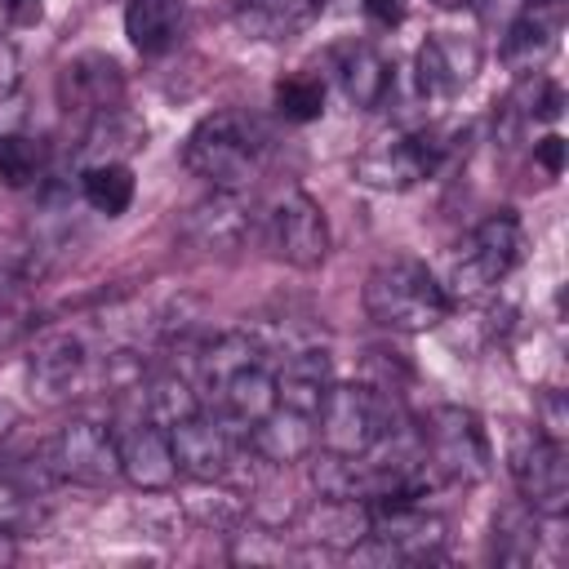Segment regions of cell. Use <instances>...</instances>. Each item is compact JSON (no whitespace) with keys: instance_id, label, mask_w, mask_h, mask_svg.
<instances>
[{"instance_id":"17","label":"cell","mask_w":569,"mask_h":569,"mask_svg":"<svg viewBox=\"0 0 569 569\" xmlns=\"http://www.w3.org/2000/svg\"><path fill=\"white\" fill-rule=\"evenodd\" d=\"M560 27H565V0L525 4V9L511 18L507 36H502V62H507V71H511L516 80L542 71V62L556 53Z\"/></svg>"},{"instance_id":"2","label":"cell","mask_w":569,"mask_h":569,"mask_svg":"<svg viewBox=\"0 0 569 569\" xmlns=\"http://www.w3.org/2000/svg\"><path fill=\"white\" fill-rule=\"evenodd\" d=\"M360 298H365L369 320L391 329V333H427L453 307L449 289L418 258H387V262H378L365 276Z\"/></svg>"},{"instance_id":"8","label":"cell","mask_w":569,"mask_h":569,"mask_svg":"<svg viewBox=\"0 0 569 569\" xmlns=\"http://www.w3.org/2000/svg\"><path fill=\"white\" fill-rule=\"evenodd\" d=\"M507 467H511V480H516L525 507H533L538 516H551V520H560L569 511V453H565V440H551L538 427L516 431Z\"/></svg>"},{"instance_id":"32","label":"cell","mask_w":569,"mask_h":569,"mask_svg":"<svg viewBox=\"0 0 569 569\" xmlns=\"http://www.w3.org/2000/svg\"><path fill=\"white\" fill-rule=\"evenodd\" d=\"M40 525V502H36V489L22 485L18 476L0 471V533L9 538H22Z\"/></svg>"},{"instance_id":"31","label":"cell","mask_w":569,"mask_h":569,"mask_svg":"<svg viewBox=\"0 0 569 569\" xmlns=\"http://www.w3.org/2000/svg\"><path fill=\"white\" fill-rule=\"evenodd\" d=\"M276 111L284 116V120H293V124H311V120H320V111H325V84H320V76H284L280 84H276Z\"/></svg>"},{"instance_id":"33","label":"cell","mask_w":569,"mask_h":569,"mask_svg":"<svg viewBox=\"0 0 569 569\" xmlns=\"http://www.w3.org/2000/svg\"><path fill=\"white\" fill-rule=\"evenodd\" d=\"M533 160L542 164L547 178H560V173H565V138H560V133L538 138V142H533Z\"/></svg>"},{"instance_id":"28","label":"cell","mask_w":569,"mask_h":569,"mask_svg":"<svg viewBox=\"0 0 569 569\" xmlns=\"http://www.w3.org/2000/svg\"><path fill=\"white\" fill-rule=\"evenodd\" d=\"M200 378H204V387L213 391L218 382H227L236 369H244V365H258L262 360V347L249 338V333H240V329H231V333H213L204 347H200Z\"/></svg>"},{"instance_id":"22","label":"cell","mask_w":569,"mask_h":569,"mask_svg":"<svg viewBox=\"0 0 569 569\" xmlns=\"http://www.w3.org/2000/svg\"><path fill=\"white\" fill-rule=\"evenodd\" d=\"M209 396L218 400V418H222L227 427L249 431V427L276 405V378H271V369H262V360H258V365L236 369V373H231L227 382H218Z\"/></svg>"},{"instance_id":"1","label":"cell","mask_w":569,"mask_h":569,"mask_svg":"<svg viewBox=\"0 0 569 569\" xmlns=\"http://www.w3.org/2000/svg\"><path fill=\"white\" fill-rule=\"evenodd\" d=\"M267 156H271V129L240 107L209 111L182 142L187 173H196L218 191H249V182L267 169Z\"/></svg>"},{"instance_id":"38","label":"cell","mask_w":569,"mask_h":569,"mask_svg":"<svg viewBox=\"0 0 569 569\" xmlns=\"http://www.w3.org/2000/svg\"><path fill=\"white\" fill-rule=\"evenodd\" d=\"M9 560H13V538L0 533V565H9Z\"/></svg>"},{"instance_id":"39","label":"cell","mask_w":569,"mask_h":569,"mask_svg":"<svg viewBox=\"0 0 569 569\" xmlns=\"http://www.w3.org/2000/svg\"><path fill=\"white\" fill-rule=\"evenodd\" d=\"M436 9H462V4H471V0H431Z\"/></svg>"},{"instance_id":"30","label":"cell","mask_w":569,"mask_h":569,"mask_svg":"<svg viewBox=\"0 0 569 569\" xmlns=\"http://www.w3.org/2000/svg\"><path fill=\"white\" fill-rule=\"evenodd\" d=\"M44 160H49V151H44V142L36 133H27V129L0 133V182L4 187H31V182H40Z\"/></svg>"},{"instance_id":"11","label":"cell","mask_w":569,"mask_h":569,"mask_svg":"<svg viewBox=\"0 0 569 569\" xmlns=\"http://www.w3.org/2000/svg\"><path fill=\"white\" fill-rule=\"evenodd\" d=\"M267 240L271 253L298 271H316L329 258V222L325 209L307 191H284L276 209L267 213Z\"/></svg>"},{"instance_id":"25","label":"cell","mask_w":569,"mask_h":569,"mask_svg":"<svg viewBox=\"0 0 569 569\" xmlns=\"http://www.w3.org/2000/svg\"><path fill=\"white\" fill-rule=\"evenodd\" d=\"M80 129H84V156H89V164H98V160H124V156H133V151L147 147V124L124 102L111 107V111H102V116H93Z\"/></svg>"},{"instance_id":"7","label":"cell","mask_w":569,"mask_h":569,"mask_svg":"<svg viewBox=\"0 0 569 569\" xmlns=\"http://www.w3.org/2000/svg\"><path fill=\"white\" fill-rule=\"evenodd\" d=\"M40 467L49 471V480H71V485H84V489L116 485L120 480L116 431L93 422V418H76L53 440L40 445Z\"/></svg>"},{"instance_id":"16","label":"cell","mask_w":569,"mask_h":569,"mask_svg":"<svg viewBox=\"0 0 569 569\" xmlns=\"http://www.w3.org/2000/svg\"><path fill=\"white\" fill-rule=\"evenodd\" d=\"M84 369H89V351H84V338L76 329H49L27 351V382L44 400L71 396L80 387Z\"/></svg>"},{"instance_id":"20","label":"cell","mask_w":569,"mask_h":569,"mask_svg":"<svg viewBox=\"0 0 569 569\" xmlns=\"http://www.w3.org/2000/svg\"><path fill=\"white\" fill-rule=\"evenodd\" d=\"M333 71L338 84L347 93V102L356 107H382L387 93L396 89V67L387 53H378L369 40H347L333 49Z\"/></svg>"},{"instance_id":"36","label":"cell","mask_w":569,"mask_h":569,"mask_svg":"<svg viewBox=\"0 0 569 569\" xmlns=\"http://www.w3.org/2000/svg\"><path fill=\"white\" fill-rule=\"evenodd\" d=\"M22 427V409L9 400V396H0V449L13 440V431Z\"/></svg>"},{"instance_id":"19","label":"cell","mask_w":569,"mask_h":569,"mask_svg":"<svg viewBox=\"0 0 569 569\" xmlns=\"http://www.w3.org/2000/svg\"><path fill=\"white\" fill-rule=\"evenodd\" d=\"M271 378H276V405L316 418L320 400H325L329 387H333V360H329L325 347L302 342V347H293V351L280 356V369H276Z\"/></svg>"},{"instance_id":"40","label":"cell","mask_w":569,"mask_h":569,"mask_svg":"<svg viewBox=\"0 0 569 569\" xmlns=\"http://www.w3.org/2000/svg\"><path fill=\"white\" fill-rule=\"evenodd\" d=\"M529 4H542V0H529Z\"/></svg>"},{"instance_id":"29","label":"cell","mask_w":569,"mask_h":569,"mask_svg":"<svg viewBox=\"0 0 569 569\" xmlns=\"http://www.w3.org/2000/svg\"><path fill=\"white\" fill-rule=\"evenodd\" d=\"M142 418H151L156 427H173V422H182L187 413H196L200 409V396L191 391V382L182 378V373H156L142 391Z\"/></svg>"},{"instance_id":"27","label":"cell","mask_w":569,"mask_h":569,"mask_svg":"<svg viewBox=\"0 0 569 569\" xmlns=\"http://www.w3.org/2000/svg\"><path fill=\"white\" fill-rule=\"evenodd\" d=\"M133 169L129 160H98V164H84L80 169V196L89 209L107 213V218H120L129 204H133Z\"/></svg>"},{"instance_id":"35","label":"cell","mask_w":569,"mask_h":569,"mask_svg":"<svg viewBox=\"0 0 569 569\" xmlns=\"http://www.w3.org/2000/svg\"><path fill=\"white\" fill-rule=\"evenodd\" d=\"M360 4V13L369 18V22H378V27H396L400 18H405V4L400 0H356Z\"/></svg>"},{"instance_id":"12","label":"cell","mask_w":569,"mask_h":569,"mask_svg":"<svg viewBox=\"0 0 569 569\" xmlns=\"http://www.w3.org/2000/svg\"><path fill=\"white\" fill-rule=\"evenodd\" d=\"M53 93H58L62 116H71L76 124H89L93 116L124 102V71L107 53H76L71 62L58 67Z\"/></svg>"},{"instance_id":"15","label":"cell","mask_w":569,"mask_h":569,"mask_svg":"<svg viewBox=\"0 0 569 569\" xmlns=\"http://www.w3.org/2000/svg\"><path fill=\"white\" fill-rule=\"evenodd\" d=\"M413 67H418V89L427 98H453L480 71V44L458 31H431L418 44Z\"/></svg>"},{"instance_id":"9","label":"cell","mask_w":569,"mask_h":569,"mask_svg":"<svg viewBox=\"0 0 569 569\" xmlns=\"http://www.w3.org/2000/svg\"><path fill=\"white\" fill-rule=\"evenodd\" d=\"M253 236V204L244 200V191H209L196 204H187V213L178 218V240L196 253H236L244 249V240Z\"/></svg>"},{"instance_id":"34","label":"cell","mask_w":569,"mask_h":569,"mask_svg":"<svg viewBox=\"0 0 569 569\" xmlns=\"http://www.w3.org/2000/svg\"><path fill=\"white\" fill-rule=\"evenodd\" d=\"M565 422H569V413H565L560 391H542V422H538V431L551 436V440H565Z\"/></svg>"},{"instance_id":"37","label":"cell","mask_w":569,"mask_h":569,"mask_svg":"<svg viewBox=\"0 0 569 569\" xmlns=\"http://www.w3.org/2000/svg\"><path fill=\"white\" fill-rule=\"evenodd\" d=\"M40 4H44V0H4V9H9V18H13L18 27H31V22L40 18Z\"/></svg>"},{"instance_id":"18","label":"cell","mask_w":569,"mask_h":569,"mask_svg":"<svg viewBox=\"0 0 569 569\" xmlns=\"http://www.w3.org/2000/svg\"><path fill=\"white\" fill-rule=\"evenodd\" d=\"M244 445L262 467H293L316 449V418L298 413V409H284V405H271L244 431Z\"/></svg>"},{"instance_id":"14","label":"cell","mask_w":569,"mask_h":569,"mask_svg":"<svg viewBox=\"0 0 569 569\" xmlns=\"http://www.w3.org/2000/svg\"><path fill=\"white\" fill-rule=\"evenodd\" d=\"M116 449H120V480H129L142 493H164L178 480V462L169 449V431L156 427L151 418H138L129 427L116 431Z\"/></svg>"},{"instance_id":"24","label":"cell","mask_w":569,"mask_h":569,"mask_svg":"<svg viewBox=\"0 0 569 569\" xmlns=\"http://www.w3.org/2000/svg\"><path fill=\"white\" fill-rule=\"evenodd\" d=\"M320 9H325V0H236L231 22L244 40H289Z\"/></svg>"},{"instance_id":"6","label":"cell","mask_w":569,"mask_h":569,"mask_svg":"<svg viewBox=\"0 0 569 569\" xmlns=\"http://www.w3.org/2000/svg\"><path fill=\"white\" fill-rule=\"evenodd\" d=\"M422 458L427 467H436L445 480H458V485H480L493 467L489 436L480 418L462 405H436L422 418Z\"/></svg>"},{"instance_id":"10","label":"cell","mask_w":569,"mask_h":569,"mask_svg":"<svg viewBox=\"0 0 569 569\" xmlns=\"http://www.w3.org/2000/svg\"><path fill=\"white\" fill-rule=\"evenodd\" d=\"M369 538L387 547L391 565H431L445 556L449 529L440 516L422 511L418 502H373L369 507Z\"/></svg>"},{"instance_id":"21","label":"cell","mask_w":569,"mask_h":569,"mask_svg":"<svg viewBox=\"0 0 569 569\" xmlns=\"http://www.w3.org/2000/svg\"><path fill=\"white\" fill-rule=\"evenodd\" d=\"M124 36L138 53L160 58V53L178 49V40L187 36V4L182 0H129Z\"/></svg>"},{"instance_id":"13","label":"cell","mask_w":569,"mask_h":569,"mask_svg":"<svg viewBox=\"0 0 569 569\" xmlns=\"http://www.w3.org/2000/svg\"><path fill=\"white\" fill-rule=\"evenodd\" d=\"M169 449L178 462V476L196 480V485H213L227 480L236 467V445H231V427L222 418H209L204 409L187 413L182 422L169 427Z\"/></svg>"},{"instance_id":"5","label":"cell","mask_w":569,"mask_h":569,"mask_svg":"<svg viewBox=\"0 0 569 569\" xmlns=\"http://www.w3.org/2000/svg\"><path fill=\"white\" fill-rule=\"evenodd\" d=\"M520 249H525L520 218L511 209L489 213L485 222H476L462 236V244L449 258V284H453V293L476 298V293L502 284L511 276V267L520 262Z\"/></svg>"},{"instance_id":"4","label":"cell","mask_w":569,"mask_h":569,"mask_svg":"<svg viewBox=\"0 0 569 569\" xmlns=\"http://www.w3.org/2000/svg\"><path fill=\"white\" fill-rule=\"evenodd\" d=\"M445 156H449V138L440 129H396L373 138L356 156L351 173L373 191H409L413 182L431 178L445 164Z\"/></svg>"},{"instance_id":"3","label":"cell","mask_w":569,"mask_h":569,"mask_svg":"<svg viewBox=\"0 0 569 569\" xmlns=\"http://www.w3.org/2000/svg\"><path fill=\"white\" fill-rule=\"evenodd\" d=\"M391 431V405L369 382H333L316 409V440L329 453H369Z\"/></svg>"},{"instance_id":"26","label":"cell","mask_w":569,"mask_h":569,"mask_svg":"<svg viewBox=\"0 0 569 569\" xmlns=\"http://www.w3.org/2000/svg\"><path fill=\"white\" fill-rule=\"evenodd\" d=\"M542 520H547V516H538L533 507L507 502V507L498 511V520H493V560H498V565H511V569L533 565V560H538V547H542V533H538Z\"/></svg>"},{"instance_id":"23","label":"cell","mask_w":569,"mask_h":569,"mask_svg":"<svg viewBox=\"0 0 569 569\" xmlns=\"http://www.w3.org/2000/svg\"><path fill=\"white\" fill-rule=\"evenodd\" d=\"M298 533L325 547L351 551L360 538H369V502L356 498H311V507L298 511Z\"/></svg>"}]
</instances>
